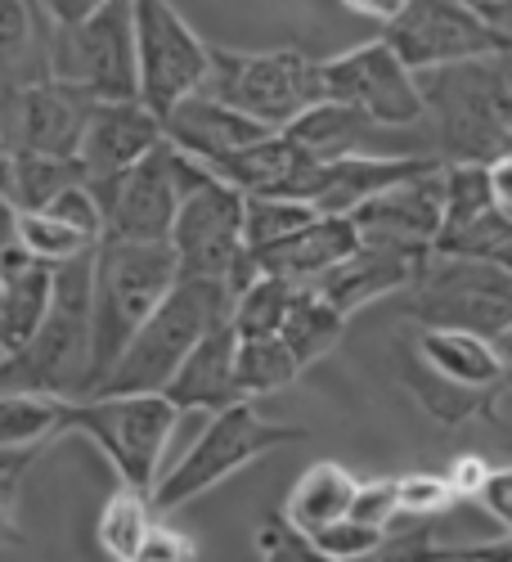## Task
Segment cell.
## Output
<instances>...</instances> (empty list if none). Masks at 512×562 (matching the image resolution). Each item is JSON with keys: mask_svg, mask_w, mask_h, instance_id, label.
<instances>
[{"mask_svg": "<svg viewBox=\"0 0 512 562\" xmlns=\"http://www.w3.org/2000/svg\"><path fill=\"white\" fill-rule=\"evenodd\" d=\"M423 122L432 126V158L454 162H499L512 154V81L503 59H463L418 72Z\"/></svg>", "mask_w": 512, "mask_h": 562, "instance_id": "1", "label": "cell"}, {"mask_svg": "<svg viewBox=\"0 0 512 562\" xmlns=\"http://www.w3.org/2000/svg\"><path fill=\"white\" fill-rule=\"evenodd\" d=\"M175 284V252L171 244H130L100 239L90 257V373L86 396L95 392L135 329L149 319L162 293ZM81 396V401H86Z\"/></svg>", "mask_w": 512, "mask_h": 562, "instance_id": "2", "label": "cell"}, {"mask_svg": "<svg viewBox=\"0 0 512 562\" xmlns=\"http://www.w3.org/2000/svg\"><path fill=\"white\" fill-rule=\"evenodd\" d=\"M90 257L95 248L55 266L50 311L36 334L0 356V392H32L55 401H81L90 373Z\"/></svg>", "mask_w": 512, "mask_h": 562, "instance_id": "3", "label": "cell"}, {"mask_svg": "<svg viewBox=\"0 0 512 562\" xmlns=\"http://www.w3.org/2000/svg\"><path fill=\"white\" fill-rule=\"evenodd\" d=\"M229 289L220 279H190L175 274V284L162 293V302L149 311V319L135 329L117 364L109 369V379L90 396H145L162 392L167 379L180 369V360L190 356L212 329L229 319Z\"/></svg>", "mask_w": 512, "mask_h": 562, "instance_id": "4", "label": "cell"}, {"mask_svg": "<svg viewBox=\"0 0 512 562\" xmlns=\"http://www.w3.org/2000/svg\"><path fill=\"white\" fill-rule=\"evenodd\" d=\"M310 428H293V424H270V418L257 414L252 401H239V405H225L212 414V424L203 428V437L184 450L180 463H171L167 473H158L153 491H149V508L153 518L162 513L180 508L198 499L203 491L220 486L229 473H239L252 459L278 450V446H293V441H306Z\"/></svg>", "mask_w": 512, "mask_h": 562, "instance_id": "5", "label": "cell"}, {"mask_svg": "<svg viewBox=\"0 0 512 562\" xmlns=\"http://www.w3.org/2000/svg\"><path fill=\"white\" fill-rule=\"evenodd\" d=\"M198 95L248 113L265 131H284L297 113L323 100L319 59L301 50H225V45H207V77Z\"/></svg>", "mask_w": 512, "mask_h": 562, "instance_id": "6", "label": "cell"}, {"mask_svg": "<svg viewBox=\"0 0 512 562\" xmlns=\"http://www.w3.org/2000/svg\"><path fill=\"white\" fill-rule=\"evenodd\" d=\"M167 244L175 252V274L220 279L229 297H239L261 274L243 248V194L220 184L212 171L180 199Z\"/></svg>", "mask_w": 512, "mask_h": 562, "instance_id": "7", "label": "cell"}, {"mask_svg": "<svg viewBox=\"0 0 512 562\" xmlns=\"http://www.w3.org/2000/svg\"><path fill=\"white\" fill-rule=\"evenodd\" d=\"M405 315L418 319V329L499 338L512 324V274L477 257H432L409 284Z\"/></svg>", "mask_w": 512, "mask_h": 562, "instance_id": "8", "label": "cell"}, {"mask_svg": "<svg viewBox=\"0 0 512 562\" xmlns=\"http://www.w3.org/2000/svg\"><path fill=\"white\" fill-rule=\"evenodd\" d=\"M175 409L158 396H86L64 405V432H81L95 441L113 468L122 473V486L130 491H153L162 473V450L175 428Z\"/></svg>", "mask_w": 512, "mask_h": 562, "instance_id": "9", "label": "cell"}, {"mask_svg": "<svg viewBox=\"0 0 512 562\" xmlns=\"http://www.w3.org/2000/svg\"><path fill=\"white\" fill-rule=\"evenodd\" d=\"M207 176L203 162L184 158L175 145L149 149L130 171L117 180L90 190L104 216V239H130V244H167L171 239V221L180 212V199L194 190Z\"/></svg>", "mask_w": 512, "mask_h": 562, "instance_id": "10", "label": "cell"}, {"mask_svg": "<svg viewBox=\"0 0 512 562\" xmlns=\"http://www.w3.org/2000/svg\"><path fill=\"white\" fill-rule=\"evenodd\" d=\"M135 32V100L158 122L203 90L207 77V41L184 23L171 0H130Z\"/></svg>", "mask_w": 512, "mask_h": 562, "instance_id": "11", "label": "cell"}, {"mask_svg": "<svg viewBox=\"0 0 512 562\" xmlns=\"http://www.w3.org/2000/svg\"><path fill=\"white\" fill-rule=\"evenodd\" d=\"M50 77L95 104L135 100V32L130 0H109L86 23L50 32Z\"/></svg>", "mask_w": 512, "mask_h": 562, "instance_id": "12", "label": "cell"}, {"mask_svg": "<svg viewBox=\"0 0 512 562\" xmlns=\"http://www.w3.org/2000/svg\"><path fill=\"white\" fill-rule=\"evenodd\" d=\"M378 41L391 45L413 77L463 59H503L486 19L463 0H405L396 19L383 23Z\"/></svg>", "mask_w": 512, "mask_h": 562, "instance_id": "13", "label": "cell"}, {"mask_svg": "<svg viewBox=\"0 0 512 562\" xmlns=\"http://www.w3.org/2000/svg\"><path fill=\"white\" fill-rule=\"evenodd\" d=\"M319 90L323 100L351 104L378 126H413L423 122V95L418 77L391 55L387 41H368L355 50L319 64Z\"/></svg>", "mask_w": 512, "mask_h": 562, "instance_id": "14", "label": "cell"}, {"mask_svg": "<svg viewBox=\"0 0 512 562\" xmlns=\"http://www.w3.org/2000/svg\"><path fill=\"white\" fill-rule=\"evenodd\" d=\"M432 167H441L432 154H400V158L360 154V158H333V162H306L278 184V199H297L319 216H351L374 194L391 190V184L409 176H423Z\"/></svg>", "mask_w": 512, "mask_h": 562, "instance_id": "15", "label": "cell"}, {"mask_svg": "<svg viewBox=\"0 0 512 562\" xmlns=\"http://www.w3.org/2000/svg\"><path fill=\"white\" fill-rule=\"evenodd\" d=\"M90 109H95V100H86L81 90L55 77H45L36 86L14 90L10 100H0V139L14 154L77 158Z\"/></svg>", "mask_w": 512, "mask_h": 562, "instance_id": "16", "label": "cell"}, {"mask_svg": "<svg viewBox=\"0 0 512 562\" xmlns=\"http://www.w3.org/2000/svg\"><path fill=\"white\" fill-rule=\"evenodd\" d=\"M441 199H445V180H441V167H432L360 203L346 221L355 225L364 248L432 252L441 234Z\"/></svg>", "mask_w": 512, "mask_h": 562, "instance_id": "17", "label": "cell"}, {"mask_svg": "<svg viewBox=\"0 0 512 562\" xmlns=\"http://www.w3.org/2000/svg\"><path fill=\"white\" fill-rule=\"evenodd\" d=\"M499 536V522L477 499H454L441 513H400L383 540L355 562H450L454 549Z\"/></svg>", "mask_w": 512, "mask_h": 562, "instance_id": "18", "label": "cell"}, {"mask_svg": "<svg viewBox=\"0 0 512 562\" xmlns=\"http://www.w3.org/2000/svg\"><path fill=\"white\" fill-rule=\"evenodd\" d=\"M162 145V122L139 104V100H122V104H95L86 117L81 145H77V162L86 176V190H100V184L117 180L122 171H130L149 149Z\"/></svg>", "mask_w": 512, "mask_h": 562, "instance_id": "19", "label": "cell"}, {"mask_svg": "<svg viewBox=\"0 0 512 562\" xmlns=\"http://www.w3.org/2000/svg\"><path fill=\"white\" fill-rule=\"evenodd\" d=\"M432 261V252H405V248H355L346 261H338L333 270H323L319 279H310V293L329 302L342 319H351L360 306H368L374 297L400 293L409 289L423 266Z\"/></svg>", "mask_w": 512, "mask_h": 562, "instance_id": "20", "label": "cell"}, {"mask_svg": "<svg viewBox=\"0 0 512 562\" xmlns=\"http://www.w3.org/2000/svg\"><path fill=\"white\" fill-rule=\"evenodd\" d=\"M261 135H270L261 122H252L248 113L229 109L220 100H207V95L180 100L162 117V139H167V145H175L184 158H194L203 167L229 158L235 149L252 145V139H261Z\"/></svg>", "mask_w": 512, "mask_h": 562, "instance_id": "21", "label": "cell"}, {"mask_svg": "<svg viewBox=\"0 0 512 562\" xmlns=\"http://www.w3.org/2000/svg\"><path fill=\"white\" fill-rule=\"evenodd\" d=\"M175 414L184 409H225V405H239V383H235V329L229 319L220 329H212L190 356L180 360V369L167 379V387L158 392Z\"/></svg>", "mask_w": 512, "mask_h": 562, "instance_id": "22", "label": "cell"}, {"mask_svg": "<svg viewBox=\"0 0 512 562\" xmlns=\"http://www.w3.org/2000/svg\"><path fill=\"white\" fill-rule=\"evenodd\" d=\"M360 248V234L346 216H315L310 225H301L288 239H278L261 252H252L261 274H278L293 279V284H310L323 270H333L338 261H346Z\"/></svg>", "mask_w": 512, "mask_h": 562, "instance_id": "23", "label": "cell"}, {"mask_svg": "<svg viewBox=\"0 0 512 562\" xmlns=\"http://www.w3.org/2000/svg\"><path fill=\"white\" fill-rule=\"evenodd\" d=\"M50 32L36 0H0V100L50 77Z\"/></svg>", "mask_w": 512, "mask_h": 562, "instance_id": "24", "label": "cell"}, {"mask_svg": "<svg viewBox=\"0 0 512 562\" xmlns=\"http://www.w3.org/2000/svg\"><path fill=\"white\" fill-rule=\"evenodd\" d=\"M284 135L310 158V162H333V158H360V154H374V139L383 135V126L374 117H364L351 104H333V100H319L306 113H297Z\"/></svg>", "mask_w": 512, "mask_h": 562, "instance_id": "25", "label": "cell"}, {"mask_svg": "<svg viewBox=\"0 0 512 562\" xmlns=\"http://www.w3.org/2000/svg\"><path fill=\"white\" fill-rule=\"evenodd\" d=\"M50 293H55V266L36 257L0 266V351H14L36 334V324L50 311Z\"/></svg>", "mask_w": 512, "mask_h": 562, "instance_id": "26", "label": "cell"}, {"mask_svg": "<svg viewBox=\"0 0 512 562\" xmlns=\"http://www.w3.org/2000/svg\"><path fill=\"white\" fill-rule=\"evenodd\" d=\"M418 360L454 387L499 392L503 383V369L494 360L490 338L463 334V329H418Z\"/></svg>", "mask_w": 512, "mask_h": 562, "instance_id": "27", "label": "cell"}, {"mask_svg": "<svg viewBox=\"0 0 512 562\" xmlns=\"http://www.w3.org/2000/svg\"><path fill=\"white\" fill-rule=\"evenodd\" d=\"M310 158L293 145V139L284 131H270L261 139H252V145L235 149L229 158L212 162L207 171L229 184V190H239V194H278V184H284L293 171H301Z\"/></svg>", "mask_w": 512, "mask_h": 562, "instance_id": "28", "label": "cell"}, {"mask_svg": "<svg viewBox=\"0 0 512 562\" xmlns=\"http://www.w3.org/2000/svg\"><path fill=\"white\" fill-rule=\"evenodd\" d=\"M64 405L55 396L32 392H0V468H23V459L45 441L64 432Z\"/></svg>", "mask_w": 512, "mask_h": 562, "instance_id": "29", "label": "cell"}, {"mask_svg": "<svg viewBox=\"0 0 512 562\" xmlns=\"http://www.w3.org/2000/svg\"><path fill=\"white\" fill-rule=\"evenodd\" d=\"M355 486H360V482L346 473L342 463H329V459L315 463L310 473L293 486V499H288V508H284L288 527L301 531V536H315V531H323V527L342 522L346 513H351Z\"/></svg>", "mask_w": 512, "mask_h": 562, "instance_id": "30", "label": "cell"}, {"mask_svg": "<svg viewBox=\"0 0 512 562\" xmlns=\"http://www.w3.org/2000/svg\"><path fill=\"white\" fill-rule=\"evenodd\" d=\"M86 184L81 162L77 158H45V154H5L0 167V194H5L19 212H41L50 207L64 190Z\"/></svg>", "mask_w": 512, "mask_h": 562, "instance_id": "31", "label": "cell"}, {"mask_svg": "<svg viewBox=\"0 0 512 562\" xmlns=\"http://www.w3.org/2000/svg\"><path fill=\"white\" fill-rule=\"evenodd\" d=\"M342 329H346V319L301 284L288 319L278 324V342H284L293 351V360L306 369V364H315L319 356H329L342 342Z\"/></svg>", "mask_w": 512, "mask_h": 562, "instance_id": "32", "label": "cell"}, {"mask_svg": "<svg viewBox=\"0 0 512 562\" xmlns=\"http://www.w3.org/2000/svg\"><path fill=\"white\" fill-rule=\"evenodd\" d=\"M441 180H445V199H441V234H436V248L450 244L454 234H463L468 225H477L494 203V184H490V167L481 162H454V167H441ZM432 248V252H436Z\"/></svg>", "mask_w": 512, "mask_h": 562, "instance_id": "33", "label": "cell"}, {"mask_svg": "<svg viewBox=\"0 0 512 562\" xmlns=\"http://www.w3.org/2000/svg\"><path fill=\"white\" fill-rule=\"evenodd\" d=\"M301 364L278 338H235V383L243 401L274 396L297 383Z\"/></svg>", "mask_w": 512, "mask_h": 562, "instance_id": "34", "label": "cell"}, {"mask_svg": "<svg viewBox=\"0 0 512 562\" xmlns=\"http://www.w3.org/2000/svg\"><path fill=\"white\" fill-rule=\"evenodd\" d=\"M297 289L301 284H293V279L257 274L235 297V306H229V329H235V338H278V324L288 319Z\"/></svg>", "mask_w": 512, "mask_h": 562, "instance_id": "35", "label": "cell"}, {"mask_svg": "<svg viewBox=\"0 0 512 562\" xmlns=\"http://www.w3.org/2000/svg\"><path fill=\"white\" fill-rule=\"evenodd\" d=\"M405 383L418 396V405H423L436 424H450V428L463 424V418H473V414H494V396H499V392L454 387L441 379V373H432L418 356H409V364H405Z\"/></svg>", "mask_w": 512, "mask_h": 562, "instance_id": "36", "label": "cell"}, {"mask_svg": "<svg viewBox=\"0 0 512 562\" xmlns=\"http://www.w3.org/2000/svg\"><path fill=\"white\" fill-rule=\"evenodd\" d=\"M319 212L297 203V199H278V194H243V248L261 252L278 239H288L301 225H310Z\"/></svg>", "mask_w": 512, "mask_h": 562, "instance_id": "37", "label": "cell"}, {"mask_svg": "<svg viewBox=\"0 0 512 562\" xmlns=\"http://www.w3.org/2000/svg\"><path fill=\"white\" fill-rule=\"evenodd\" d=\"M149 527H153L149 495L122 486V491L104 504V513H100V544H104L117 562H130V558L139 553V544H145Z\"/></svg>", "mask_w": 512, "mask_h": 562, "instance_id": "38", "label": "cell"}, {"mask_svg": "<svg viewBox=\"0 0 512 562\" xmlns=\"http://www.w3.org/2000/svg\"><path fill=\"white\" fill-rule=\"evenodd\" d=\"M19 244L27 257H36L45 266H64V261L95 248V239H86V234H77L72 225H64L50 212H19Z\"/></svg>", "mask_w": 512, "mask_h": 562, "instance_id": "39", "label": "cell"}, {"mask_svg": "<svg viewBox=\"0 0 512 562\" xmlns=\"http://www.w3.org/2000/svg\"><path fill=\"white\" fill-rule=\"evenodd\" d=\"M432 257H477V261H490V266L512 274V212L490 207L477 225L454 234V239L441 244Z\"/></svg>", "mask_w": 512, "mask_h": 562, "instance_id": "40", "label": "cell"}, {"mask_svg": "<svg viewBox=\"0 0 512 562\" xmlns=\"http://www.w3.org/2000/svg\"><path fill=\"white\" fill-rule=\"evenodd\" d=\"M257 544H261V562H329L301 531L288 527L284 513H270V518L261 522Z\"/></svg>", "mask_w": 512, "mask_h": 562, "instance_id": "41", "label": "cell"}, {"mask_svg": "<svg viewBox=\"0 0 512 562\" xmlns=\"http://www.w3.org/2000/svg\"><path fill=\"white\" fill-rule=\"evenodd\" d=\"M323 558L329 562H355V558H364L368 549H374L378 540H383V531H374V527H360V522H351V518H342V522H333V527H323V531H315V536H306Z\"/></svg>", "mask_w": 512, "mask_h": 562, "instance_id": "42", "label": "cell"}, {"mask_svg": "<svg viewBox=\"0 0 512 562\" xmlns=\"http://www.w3.org/2000/svg\"><path fill=\"white\" fill-rule=\"evenodd\" d=\"M458 495L450 486V477L441 473H409V477H396V504L400 513H441L450 508Z\"/></svg>", "mask_w": 512, "mask_h": 562, "instance_id": "43", "label": "cell"}, {"mask_svg": "<svg viewBox=\"0 0 512 562\" xmlns=\"http://www.w3.org/2000/svg\"><path fill=\"white\" fill-rule=\"evenodd\" d=\"M351 522L360 527H374V531H387L396 518H400V504H396V482H368V486H355V499H351Z\"/></svg>", "mask_w": 512, "mask_h": 562, "instance_id": "44", "label": "cell"}, {"mask_svg": "<svg viewBox=\"0 0 512 562\" xmlns=\"http://www.w3.org/2000/svg\"><path fill=\"white\" fill-rule=\"evenodd\" d=\"M41 212H50V216H59L64 225H72L77 234H86V239H104V216H100V203H95V194L86 190V184H72V190H64L50 207H41Z\"/></svg>", "mask_w": 512, "mask_h": 562, "instance_id": "45", "label": "cell"}, {"mask_svg": "<svg viewBox=\"0 0 512 562\" xmlns=\"http://www.w3.org/2000/svg\"><path fill=\"white\" fill-rule=\"evenodd\" d=\"M130 562H194V544L184 540L180 531L153 522L149 536H145V544H139V553Z\"/></svg>", "mask_w": 512, "mask_h": 562, "instance_id": "46", "label": "cell"}, {"mask_svg": "<svg viewBox=\"0 0 512 562\" xmlns=\"http://www.w3.org/2000/svg\"><path fill=\"white\" fill-rule=\"evenodd\" d=\"M490 518L499 522V531H512V468H499V473H486V482L473 495Z\"/></svg>", "mask_w": 512, "mask_h": 562, "instance_id": "47", "label": "cell"}, {"mask_svg": "<svg viewBox=\"0 0 512 562\" xmlns=\"http://www.w3.org/2000/svg\"><path fill=\"white\" fill-rule=\"evenodd\" d=\"M36 5L50 19V27H72V23H86L90 14H100L109 0H36Z\"/></svg>", "mask_w": 512, "mask_h": 562, "instance_id": "48", "label": "cell"}, {"mask_svg": "<svg viewBox=\"0 0 512 562\" xmlns=\"http://www.w3.org/2000/svg\"><path fill=\"white\" fill-rule=\"evenodd\" d=\"M450 562H512V531L503 536H490V540H477V544H463L454 549Z\"/></svg>", "mask_w": 512, "mask_h": 562, "instance_id": "49", "label": "cell"}, {"mask_svg": "<svg viewBox=\"0 0 512 562\" xmlns=\"http://www.w3.org/2000/svg\"><path fill=\"white\" fill-rule=\"evenodd\" d=\"M481 19H486V27L494 32V41H499V55L503 59H512V0H494V5H486V10H477Z\"/></svg>", "mask_w": 512, "mask_h": 562, "instance_id": "50", "label": "cell"}, {"mask_svg": "<svg viewBox=\"0 0 512 562\" xmlns=\"http://www.w3.org/2000/svg\"><path fill=\"white\" fill-rule=\"evenodd\" d=\"M490 184H494V203L503 212H512V154H503L499 162H490Z\"/></svg>", "mask_w": 512, "mask_h": 562, "instance_id": "51", "label": "cell"}, {"mask_svg": "<svg viewBox=\"0 0 512 562\" xmlns=\"http://www.w3.org/2000/svg\"><path fill=\"white\" fill-rule=\"evenodd\" d=\"M346 10H355V14H364V19H378V23H387V19H396V10L405 5V0H342Z\"/></svg>", "mask_w": 512, "mask_h": 562, "instance_id": "52", "label": "cell"}, {"mask_svg": "<svg viewBox=\"0 0 512 562\" xmlns=\"http://www.w3.org/2000/svg\"><path fill=\"white\" fill-rule=\"evenodd\" d=\"M490 347H494V360L503 369V379H512V324H508L499 338H490Z\"/></svg>", "mask_w": 512, "mask_h": 562, "instance_id": "53", "label": "cell"}, {"mask_svg": "<svg viewBox=\"0 0 512 562\" xmlns=\"http://www.w3.org/2000/svg\"><path fill=\"white\" fill-rule=\"evenodd\" d=\"M0 540H14V527H10V518H5V508H0Z\"/></svg>", "mask_w": 512, "mask_h": 562, "instance_id": "54", "label": "cell"}, {"mask_svg": "<svg viewBox=\"0 0 512 562\" xmlns=\"http://www.w3.org/2000/svg\"><path fill=\"white\" fill-rule=\"evenodd\" d=\"M463 5H473V10H486V5H494V0H463Z\"/></svg>", "mask_w": 512, "mask_h": 562, "instance_id": "55", "label": "cell"}, {"mask_svg": "<svg viewBox=\"0 0 512 562\" xmlns=\"http://www.w3.org/2000/svg\"><path fill=\"white\" fill-rule=\"evenodd\" d=\"M5 154H10V149H5V139H0V167H5Z\"/></svg>", "mask_w": 512, "mask_h": 562, "instance_id": "56", "label": "cell"}, {"mask_svg": "<svg viewBox=\"0 0 512 562\" xmlns=\"http://www.w3.org/2000/svg\"><path fill=\"white\" fill-rule=\"evenodd\" d=\"M0 356H5V351H0Z\"/></svg>", "mask_w": 512, "mask_h": 562, "instance_id": "57", "label": "cell"}]
</instances>
